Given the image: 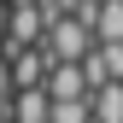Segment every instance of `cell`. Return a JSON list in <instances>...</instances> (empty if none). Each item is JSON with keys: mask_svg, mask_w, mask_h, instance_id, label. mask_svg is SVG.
<instances>
[{"mask_svg": "<svg viewBox=\"0 0 123 123\" xmlns=\"http://www.w3.org/2000/svg\"><path fill=\"white\" fill-rule=\"evenodd\" d=\"M0 123H6V111H0Z\"/></svg>", "mask_w": 123, "mask_h": 123, "instance_id": "14", "label": "cell"}, {"mask_svg": "<svg viewBox=\"0 0 123 123\" xmlns=\"http://www.w3.org/2000/svg\"><path fill=\"white\" fill-rule=\"evenodd\" d=\"M6 100H12V82H6V59H0V111H6Z\"/></svg>", "mask_w": 123, "mask_h": 123, "instance_id": "11", "label": "cell"}, {"mask_svg": "<svg viewBox=\"0 0 123 123\" xmlns=\"http://www.w3.org/2000/svg\"><path fill=\"white\" fill-rule=\"evenodd\" d=\"M88 47H94V35H88V24H82V18H53V24H47V35H41V53H47L53 65H82Z\"/></svg>", "mask_w": 123, "mask_h": 123, "instance_id": "1", "label": "cell"}, {"mask_svg": "<svg viewBox=\"0 0 123 123\" xmlns=\"http://www.w3.org/2000/svg\"><path fill=\"white\" fill-rule=\"evenodd\" d=\"M0 41H6V0H0Z\"/></svg>", "mask_w": 123, "mask_h": 123, "instance_id": "12", "label": "cell"}, {"mask_svg": "<svg viewBox=\"0 0 123 123\" xmlns=\"http://www.w3.org/2000/svg\"><path fill=\"white\" fill-rule=\"evenodd\" d=\"M82 82H88V94L123 82V47H88V59H82Z\"/></svg>", "mask_w": 123, "mask_h": 123, "instance_id": "5", "label": "cell"}, {"mask_svg": "<svg viewBox=\"0 0 123 123\" xmlns=\"http://www.w3.org/2000/svg\"><path fill=\"white\" fill-rule=\"evenodd\" d=\"M47 24H53L47 6H6V41H0V59H12V53H24V47H41Z\"/></svg>", "mask_w": 123, "mask_h": 123, "instance_id": "2", "label": "cell"}, {"mask_svg": "<svg viewBox=\"0 0 123 123\" xmlns=\"http://www.w3.org/2000/svg\"><path fill=\"white\" fill-rule=\"evenodd\" d=\"M88 35H94V47H123V0L88 6Z\"/></svg>", "mask_w": 123, "mask_h": 123, "instance_id": "4", "label": "cell"}, {"mask_svg": "<svg viewBox=\"0 0 123 123\" xmlns=\"http://www.w3.org/2000/svg\"><path fill=\"white\" fill-rule=\"evenodd\" d=\"M47 123H88V100H76V105H53Z\"/></svg>", "mask_w": 123, "mask_h": 123, "instance_id": "9", "label": "cell"}, {"mask_svg": "<svg viewBox=\"0 0 123 123\" xmlns=\"http://www.w3.org/2000/svg\"><path fill=\"white\" fill-rule=\"evenodd\" d=\"M88 117L94 123H123V88L111 82V88H94L88 94Z\"/></svg>", "mask_w": 123, "mask_h": 123, "instance_id": "8", "label": "cell"}, {"mask_svg": "<svg viewBox=\"0 0 123 123\" xmlns=\"http://www.w3.org/2000/svg\"><path fill=\"white\" fill-rule=\"evenodd\" d=\"M47 70H53V59L41 53V47H24V53L6 59V82H12V94H18V88H41V82H47Z\"/></svg>", "mask_w": 123, "mask_h": 123, "instance_id": "3", "label": "cell"}, {"mask_svg": "<svg viewBox=\"0 0 123 123\" xmlns=\"http://www.w3.org/2000/svg\"><path fill=\"white\" fill-rule=\"evenodd\" d=\"M47 111H53V100L41 88H18L6 100V123H47Z\"/></svg>", "mask_w": 123, "mask_h": 123, "instance_id": "7", "label": "cell"}, {"mask_svg": "<svg viewBox=\"0 0 123 123\" xmlns=\"http://www.w3.org/2000/svg\"><path fill=\"white\" fill-rule=\"evenodd\" d=\"M41 94H47L53 105H76V100H88L82 65H53V70H47V82H41Z\"/></svg>", "mask_w": 123, "mask_h": 123, "instance_id": "6", "label": "cell"}, {"mask_svg": "<svg viewBox=\"0 0 123 123\" xmlns=\"http://www.w3.org/2000/svg\"><path fill=\"white\" fill-rule=\"evenodd\" d=\"M41 6H47L53 18H70V12H82V0H41Z\"/></svg>", "mask_w": 123, "mask_h": 123, "instance_id": "10", "label": "cell"}, {"mask_svg": "<svg viewBox=\"0 0 123 123\" xmlns=\"http://www.w3.org/2000/svg\"><path fill=\"white\" fill-rule=\"evenodd\" d=\"M6 6H41V0H6Z\"/></svg>", "mask_w": 123, "mask_h": 123, "instance_id": "13", "label": "cell"}]
</instances>
